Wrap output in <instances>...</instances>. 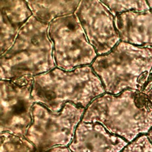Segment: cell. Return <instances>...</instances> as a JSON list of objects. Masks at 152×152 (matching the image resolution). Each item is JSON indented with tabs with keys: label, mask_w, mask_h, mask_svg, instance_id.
Listing matches in <instances>:
<instances>
[{
	"label": "cell",
	"mask_w": 152,
	"mask_h": 152,
	"mask_svg": "<svg viewBox=\"0 0 152 152\" xmlns=\"http://www.w3.org/2000/svg\"><path fill=\"white\" fill-rule=\"evenodd\" d=\"M104 92L92 68L84 66L71 71L55 68L34 76L31 96L35 103L58 112L68 102L85 108Z\"/></svg>",
	"instance_id": "7a4b0ae2"
},
{
	"label": "cell",
	"mask_w": 152,
	"mask_h": 152,
	"mask_svg": "<svg viewBox=\"0 0 152 152\" xmlns=\"http://www.w3.org/2000/svg\"><path fill=\"white\" fill-rule=\"evenodd\" d=\"M34 77L1 80V132L25 137L35 103L31 91Z\"/></svg>",
	"instance_id": "52a82bcc"
},
{
	"label": "cell",
	"mask_w": 152,
	"mask_h": 152,
	"mask_svg": "<svg viewBox=\"0 0 152 152\" xmlns=\"http://www.w3.org/2000/svg\"><path fill=\"white\" fill-rule=\"evenodd\" d=\"M110 10L113 16L128 12H142L150 10L147 1H101Z\"/></svg>",
	"instance_id": "4fadbf2b"
},
{
	"label": "cell",
	"mask_w": 152,
	"mask_h": 152,
	"mask_svg": "<svg viewBox=\"0 0 152 152\" xmlns=\"http://www.w3.org/2000/svg\"><path fill=\"white\" fill-rule=\"evenodd\" d=\"M120 152H152V142L142 134L128 144Z\"/></svg>",
	"instance_id": "5bb4252c"
},
{
	"label": "cell",
	"mask_w": 152,
	"mask_h": 152,
	"mask_svg": "<svg viewBox=\"0 0 152 152\" xmlns=\"http://www.w3.org/2000/svg\"><path fill=\"white\" fill-rule=\"evenodd\" d=\"M51 152H72L69 148L66 147H56L53 148Z\"/></svg>",
	"instance_id": "2e32d148"
},
{
	"label": "cell",
	"mask_w": 152,
	"mask_h": 152,
	"mask_svg": "<svg viewBox=\"0 0 152 152\" xmlns=\"http://www.w3.org/2000/svg\"><path fill=\"white\" fill-rule=\"evenodd\" d=\"M128 144L100 123L81 121L69 148L72 152H120Z\"/></svg>",
	"instance_id": "9c48e42d"
},
{
	"label": "cell",
	"mask_w": 152,
	"mask_h": 152,
	"mask_svg": "<svg viewBox=\"0 0 152 152\" xmlns=\"http://www.w3.org/2000/svg\"><path fill=\"white\" fill-rule=\"evenodd\" d=\"M147 135L149 140H150V141L152 142V128L148 131V132L147 134Z\"/></svg>",
	"instance_id": "e0dca14e"
},
{
	"label": "cell",
	"mask_w": 152,
	"mask_h": 152,
	"mask_svg": "<svg viewBox=\"0 0 152 152\" xmlns=\"http://www.w3.org/2000/svg\"><path fill=\"white\" fill-rule=\"evenodd\" d=\"M81 1H26L33 15L49 24L55 19L74 14Z\"/></svg>",
	"instance_id": "7c38bea8"
},
{
	"label": "cell",
	"mask_w": 152,
	"mask_h": 152,
	"mask_svg": "<svg viewBox=\"0 0 152 152\" xmlns=\"http://www.w3.org/2000/svg\"><path fill=\"white\" fill-rule=\"evenodd\" d=\"M85 108L68 102L58 112L35 103L25 138L40 149L66 147L71 142Z\"/></svg>",
	"instance_id": "5b68a950"
},
{
	"label": "cell",
	"mask_w": 152,
	"mask_h": 152,
	"mask_svg": "<svg viewBox=\"0 0 152 152\" xmlns=\"http://www.w3.org/2000/svg\"><path fill=\"white\" fill-rule=\"evenodd\" d=\"M74 14L97 54H106L118 43L115 17L101 1H81Z\"/></svg>",
	"instance_id": "ba28073f"
},
{
	"label": "cell",
	"mask_w": 152,
	"mask_h": 152,
	"mask_svg": "<svg viewBox=\"0 0 152 152\" xmlns=\"http://www.w3.org/2000/svg\"><path fill=\"white\" fill-rule=\"evenodd\" d=\"M1 55L11 48L22 27L33 15L26 1H0Z\"/></svg>",
	"instance_id": "8fae6325"
},
{
	"label": "cell",
	"mask_w": 152,
	"mask_h": 152,
	"mask_svg": "<svg viewBox=\"0 0 152 152\" xmlns=\"http://www.w3.org/2000/svg\"><path fill=\"white\" fill-rule=\"evenodd\" d=\"M91 68L108 94L142 91L152 69V47L120 42L109 53L97 57Z\"/></svg>",
	"instance_id": "3957f363"
},
{
	"label": "cell",
	"mask_w": 152,
	"mask_h": 152,
	"mask_svg": "<svg viewBox=\"0 0 152 152\" xmlns=\"http://www.w3.org/2000/svg\"><path fill=\"white\" fill-rule=\"evenodd\" d=\"M114 21L121 42L152 47V9L124 12L116 15Z\"/></svg>",
	"instance_id": "30bf717a"
},
{
	"label": "cell",
	"mask_w": 152,
	"mask_h": 152,
	"mask_svg": "<svg viewBox=\"0 0 152 152\" xmlns=\"http://www.w3.org/2000/svg\"><path fill=\"white\" fill-rule=\"evenodd\" d=\"M48 34L53 45L55 62L60 69L73 70L90 64L97 56L74 14L53 20L49 25Z\"/></svg>",
	"instance_id": "8992f818"
},
{
	"label": "cell",
	"mask_w": 152,
	"mask_h": 152,
	"mask_svg": "<svg viewBox=\"0 0 152 152\" xmlns=\"http://www.w3.org/2000/svg\"><path fill=\"white\" fill-rule=\"evenodd\" d=\"M152 103V69L148 82L142 91Z\"/></svg>",
	"instance_id": "9a60e30c"
},
{
	"label": "cell",
	"mask_w": 152,
	"mask_h": 152,
	"mask_svg": "<svg viewBox=\"0 0 152 152\" xmlns=\"http://www.w3.org/2000/svg\"><path fill=\"white\" fill-rule=\"evenodd\" d=\"M81 121L100 123L111 133L131 142L152 128V103L138 90L104 94L91 102Z\"/></svg>",
	"instance_id": "6da1fadb"
},
{
	"label": "cell",
	"mask_w": 152,
	"mask_h": 152,
	"mask_svg": "<svg viewBox=\"0 0 152 152\" xmlns=\"http://www.w3.org/2000/svg\"><path fill=\"white\" fill-rule=\"evenodd\" d=\"M49 24L31 15L20 29L12 46L1 56V79L48 72L55 66Z\"/></svg>",
	"instance_id": "277c9868"
}]
</instances>
